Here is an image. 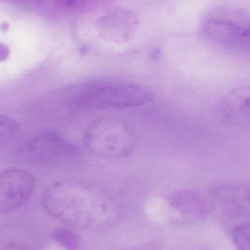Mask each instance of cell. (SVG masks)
I'll return each instance as SVG.
<instances>
[{"instance_id": "obj_1", "label": "cell", "mask_w": 250, "mask_h": 250, "mask_svg": "<svg viewBox=\"0 0 250 250\" xmlns=\"http://www.w3.org/2000/svg\"><path fill=\"white\" fill-rule=\"evenodd\" d=\"M153 98L154 92L146 86L105 79L78 83L65 94L69 105L82 109L136 108L151 102Z\"/></svg>"}, {"instance_id": "obj_2", "label": "cell", "mask_w": 250, "mask_h": 250, "mask_svg": "<svg viewBox=\"0 0 250 250\" xmlns=\"http://www.w3.org/2000/svg\"><path fill=\"white\" fill-rule=\"evenodd\" d=\"M84 142L89 152L97 157L122 158L133 149L135 136L124 122L114 118L101 119L89 125Z\"/></svg>"}, {"instance_id": "obj_3", "label": "cell", "mask_w": 250, "mask_h": 250, "mask_svg": "<svg viewBox=\"0 0 250 250\" xmlns=\"http://www.w3.org/2000/svg\"><path fill=\"white\" fill-rule=\"evenodd\" d=\"M26 154L34 163L45 166L68 164L79 157V151L73 144L48 132L31 138L26 145Z\"/></svg>"}, {"instance_id": "obj_4", "label": "cell", "mask_w": 250, "mask_h": 250, "mask_svg": "<svg viewBox=\"0 0 250 250\" xmlns=\"http://www.w3.org/2000/svg\"><path fill=\"white\" fill-rule=\"evenodd\" d=\"M203 36L229 51L250 56V28L204 17L201 23Z\"/></svg>"}, {"instance_id": "obj_5", "label": "cell", "mask_w": 250, "mask_h": 250, "mask_svg": "<svg viewBox=\"0 0 250 250\" xmlns=\"http://www.w3.org/2000/svg\"><path fill=\"white\" fill-rule=\"evenodd\" d=\"M35 179L22 169H7L0 172V214L17 209L30 198Z\"/></svg>"}, {"instance_id": "obj_6", "label": "cell", "mask_w": 250, "mask_h": 250, "mask_svg": "<svg viewBox=\"0 0 250 250\" xmlns=\"http://www.w3.org/2000/svg\"><path fill=\"white\" fill-rule=\"evenodd\" d=\"M219 117L224 124H250V86H241L226 94L219 103Z\"/></svg>"}, {"instance_id": "obj_7", "label": "cell", "mask_w": 250, "mask_h": 250, "mask_svg": "<svg viewBox=\"0 0 250 250\" xmlns=\"http://www.w3.org/2000/svg\"><path fill=\"white\" fill-rule=\"evenodd\" d=\"M219 203L239 210L250 211V186L244 184H227L215 190Z\"/></svg>"}, {"instance_id": "obj_8", "label": "cell", "mask_w": 250, "mask_h": 250, "mask_svg": "<svg viewBox=\"0 0 250 250\" xmlns=\"http://www.w3.org/2000/svg\"><path fill=\"white\" fill-rule=\"evenodd\" d=\"M204 17L229 22L243 27L250 28V13L234 6H216L210 9Z\"/></svg>"}, {"instance_id": "obj_9", "label": "cell", "mask_w": 250, "mask_h": 250, "mask_svg": "<svg viewBox=\"0 0 250 250\" xmlns=\"http://www.w3.org/2000/svg\"><path fill=\"white\" fill-rule=\"evenodd\" d=\"M113 0H54V5L57 10L70 13H83L106 5Z\"/></svg>"}, {"instance_id": "obj_10", "label": "cell", "mask_w": 250, "mask_h": 250, "mask_svg": "<svg viewBox=\"0 0 250 250\" xmlns=\"http://www.w3.org/2000/svg\"><path fill=\"white\" fill-rule=\"evenodd\" d=\"M232 242L237 250H250V223L235 227L231 233Z\"/></svg>"}, {"instance_id": "obj_11", "label": "cell", "mask_w": 250, "mask_h": 250, "mask_svg": "<svg viewBox=\"0 0 250 250\" xmlns=\"http://www.w3.org/2000/svg\"><path fill=\"white\" fill-rule=\"evenodd\" d=\"M17 132V124L16 122L7 117L0 114V146L10 142Z\"/></svg>"}, {"instance_id": "obj_12", "label": "cell", "mask_w": 250, "mask_h": 250, "mask_svg": "<svg viewBox=\"0 0 250 250\" xmlns=\"http://www.w3.org/2000/svg\"><path fill=\"white\" fill-rule=\"evenodd\" d=\"M8 54V51L4 45H0V60H4L6 59V56Z\"/></svg>"}]
</instances>
